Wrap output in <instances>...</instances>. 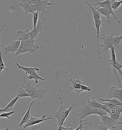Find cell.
I'll list each match as a JSON object with an SVG mask.
<instances>
[{"instance_id":"obj_36","label":"cell","mask_w":122,"mask_h":130,"mask_svg":"<svg viewBox=\"0 0 122 130\" xmlns=\"http://www.w3.org/2000/svg\"><path fill=\"white\" fill-rule=\"evenodd\" d=\"M100 103L106 105L111 110L112 109H114V108L116 107V106L114 105V103H111L110 102H105V103H102V102H101Z\"/></svg>"},{"instance_id":"obj_34","label":"cell","mask_w":122,"mask_h":130,"mask_svg":"<svg viewBox=\"0 0 122 130\" xmlns=\"http://www.w3.org/2000/svg\"><path fill=\"white\" fill-rule=\"evenodd\" d=\"M86 122V120L85 119H83V120H79V123H80V125L79 127H78L77 128H76L75 129L73 130H79L80 129V128L82 126H85L86 125H90L92 126V125L89 123H87V122Z\"/></svg>"},{"instance_id":"obj_20","label":"cell","mask_w":122,"mask_h":130,"mask_svg":"<svg viewBox=\"0 0 122 130\" xmlns=\"http://www.w3.org/2000/svg\"><path fill=\"white\" fill-rule=\"evenodd\" d=\"M6 26V23H4V24H3L1 28L0 29V76L2 72L3 71V70H5L6 71H8V70L6 67H5V64L4 63L3 58H2V51H1V32L4 30V27H5Z\"/></svg>"},{"instance_id":"obj_33","label":"cell","mask_w":122,"mask_h":130,"mask_svg":"<svg viewBox=\"0 0 122 130\" xmlns=\"http://www.w3.org/2000/svg\"><path fill=\"white\" fill-rule=\"evenodd\" d=\"M74 105V104H72V105L69 108V109H66L65 111V114H64V119H65V120H66V119L68 117L70 111H72V109L76 108V107H73Z\"/></svg>"},{"instance_id":"obj_10","label":"cell","mask_w":122,"mask_h":130,"mask_svg":"<svg viewBox=\"0 0 122 130\" xmlns=\"http://www.w3.org/2000/svg\"><path fill=\"white\" fill-rule=\"evenodd\" d=\"M43 23V21H41L40 20H39L38 23L36 26L34 28H33L32 30L30 31V39L33 40H34L38 37V34L42 31L43 27L42 24Z\"/></svg>"},{"instance_id":"obj_9","label":"cell","mask_w":122,"mask_h":130,"mask_svg":"<svg viewBox=\"0 0 122 130\" xmlns=\"http://www.w3.org/2000/svg\"><path fill=\"white\" fill-rule=\"evenodd\" d=\"M80 112L78 113H73V115H77L79 117V120H83L88 116L93 115L92 108L88 104L82 109H80Z\"/></svg>"},{"instance_id":"obj_11","label":"cell","mask_w":122,"mask_h":130,"mask_svg":"<svg viewBox=\"0 0 122 130\" xmlns=\"http://www.w3.org/2000/svg\"><path fill=\"white\" fill-rule=\"evenodd\" d=\"M21 41L19 40L14 41L12 40L11 43L7 46L4 47V49L5 51V54H7L8 53L10 52H16L19 46L21 44Z\"/></svg>"},{"instance_id":"obj_17","label":"cell","mask_w":122,"mask_h":130,"mask_svg":"<svg viewBox=\"0 0 122 130\" xmlns=\"http://www.w3.org/2000/svg\"><path fill=\"white\" fill-rule=\"evenodd\" d=\"M36 51V50L33 48L28 46H23L21 44L19 46V48L15 52V56H18L21 54H24L26 53H33Z\"/></svg>"},{"instance_id":"obj_46","label":"cell","mask_w":122,"mask_h":130,"mask_svg":"<svg viewBox=\"0 0 122 130\" xmlns=\"http://www.w3.org/2000/svg\"><path fill=\"white\" fill-rule=\"evenodd\" d=\"M108 130H110V129H108Z\"/></svg>"},{"instance_id":"obj_22","label":"cell","mask_w":122,"mask_h":130,"mask_svg":"<svg viewBox=\"0 0 122 130\" xmlns=\"http://www.w3.org/2000/svg\"><path fill=\"white\" fill-rule=\"evenodd\" d=\"M84 1H85L86 4L91 9L92 11L93 12V18L94 20V22L101 20V16H100V14L99 12L94 7L93 5L90 4L87 1V0H84Z\"/></svg>"},{"instance_id":"obj_19","label":"cell","mask_w":122,"mask_h":130,"mask_svg":"<svg viewBox=\"0 0 122 130\" xmlns=\"http://www.w3.org/2000/svg\"><path fill=\"white\" fill-rule=\"evenodd\" d=\"M96 3L94 4L95 5H98V8H107L109 10L112 9L111 7V0H105L103 2H100L99 0H95Z\"/></svg>"},{"instance_id":"obj_40","label":"cell","mask_w":122,"mask_h":130,"mask_svg":"<svg viewBox=\"0 0 122 130\" xmlns=\"http://www.w3.org/2000/svg\"><path fill=\"white\" fill-rule=\"evenodd\" d=\"M32 130H35L36 128H35V127H34V126H32Z\"/></svg>"},{"instance_id":"obj_3","label":"cell","mask_w":122,"mask_h":130,"mask_svg":"<svg viewBox=\"0 0 122 130\" xmlns=\"http://www.w3.org/2000/svg\"><path fill=\"white\" fill-rule=\"evenodd\" d=\"M111 54V59L109 60L108 61L109 62L110 64L114 68V71L115 74L117 76V78L118 79V82L119 84V86L122 87V85L121 81L119 79V77L117 75V74L116 73V71L119 72V73H120L121 76L122 77V71L121 69L122 68V65L118 62L116 60V54H115V50L114 47H112L110 49Z\"/></svg>"},{"instance_id":"obj_29","label":"cell","mask_w":122,"mask_h":130,"mask_svg":"<svg viewBox=\"0 0 122 130\" xmlns=\"http://www.w3.org/2000/svg\"><path fill=\"white\" fill-rule=\"evenodd\" d=\"M19 98H20V97L19 96H16V97H15V98H14V99H13L12 100H11L10 101V102L4 108L5 109V110H6L7 111H12V107L14 105L15 103H16V102L19 99Z\"/></svg>"},{"instance_id":"obj_12","label":"cell","mask_w":122,"mask_h":130,"mask_svg":"<svg viewBox=\"0 0 122 130\" xmlns=\"http://www.w3.org/2000/svg\"><path fill=\"white\" fill-rule=\"evenodd\" d=\"M18 4L23 8V10L24 11L25 15L29 13H33L35 12L33 5L28 3L25 0H22L21 2L18 3Z\"/></svg>"},{"instance_id":"obj_45","label":"cell","mask_w":122,"mask_h":130,"mask_svg":"<svg viewBox=\"0 0 122 130\" xmlns=\"http://www.w3.org/2000/svg\"><path fill=\"white\" fill-rule=\"evenodd\" d=\"M45 1H49L50 0H45Z\"/></svg>"},{"instance_id":"obj_43","label":"cell","mask_w":122,"mask_h":130,"mask_svg":"<svg viewBox=\"0 0 122 130\" xmlns=\"http://www.w3.org/2000/svg\"><path fill=\"white\" fill-rule=\"evenodd\" d=\"M9 130V128H6V129H3L2 130Z\"/></svg>"},{"instance_id":"obj_30","label":"cell","mask_w":122,"mask_h":130,"mask_svg":"<svg viewBox=\"0 0 122 130\" xmlns=\"http://www.w3.org/2000/svg\"><path fill=\"white\" fill-rule=\"evenodd\" d=\"M122 4V1H114L111 2V7L113 10H117L120 6Z\"/></svg>"},{"instance_id":"obj_27","label":"cell","mask_w":122,"mask_h":130,"mask_svg":"<svg viewBox=\"0 0 122 130\" xmlns=\"http://www.w3.org/2000/svg\"><path fill=\"white\" fill-rule=\"evenodd\" d=\"M27 78L29 80H33L34 79L35 80V83L37 84L38 83V80H42V81H44L45 80L40 76L38 74L36 73V72H34L33 73H32L30 75H29V76L27 77Z\"/></svg>"},{"instance_id":"obj_18","label":"cell","mask_w":122,"mask_h":130,"mask_svg":"<svg viewBox=\"0 0 122 130\" xmlns=\"http://www.w3.org/2000/svg\"><path fill=\"white\" fill-rule=\"evenodd\" d=\"M16 65L19 69H21V70H22L23 71H24L26 74H28L29 75H30L32 73H33L34 72L39 71V70H40V69L37 68V67H28L23 66L22 65H20L18 62L16 63Z\"/></svg>"},{"instance_id":"obj_1","label":"cell","mask_w":122,"mask_h":130,"mask_svg":"<svg viewBox=\"0 0 122 130\" xmlns=\"http://www.w3.org/2000/svg\"><path fill=\"white\" fill-rule=\"evenodd\" d=\"M25 89L32 100L42 99L45 96V91L42 88H37L30 82L26 84H22Z\"/></svg>"},{"instance_id":"obj_5","label":"cell","mask_w":122,"mask_h":130,"mask_svg":"<svg viewBox=\"0 0 122 130\" xmlns=\"http://www.w3.org/2000/svg\"><path fill=\"white\" fill-rule=\"evenodd\" d=\"M35 12H41L42 14L46 13V9H49L48 6L52 5V4L47 1L39 0L37 2L33 4Z\"/></svg>"},{"instance_id":"obj_44","label":"cell","mask_w":122,"mask_h":130,"mask_svg":"<svg viewBox=\"0 0 122 130\" xmlns=\"http://www.w3.org/2000/svg\"><path fill=\"white\" fill-rule=\"evenodd\" d=\"M0 103H1V104H2V106H4V105H3V103H1V102H0Z\"/></svg>"},{"instance_id":"obj_25","label":"cell","mask_w":122,"mask_h":130,"mask_svg":"<svg viewBox=\"0 0 122 130\" xmlns=\"http://www.w3.org/2000/svg\"><path fill=\"white\" fill-rule=\"evenodd\" d=\"M122 40V34L121 35H117L113 38V47L116 50L120 47V42Z\"/></svg>"},{"instance_id":"obj_21","label":"cell","mask_w":122,"mask_h":130,"mask_svg":"<svg viewBox=\"0 0 122 130\" xmlns=\"http://www.w3.org/2000/svg\"><path fill=\"white\" fill-rule=\"evenodd\" d=\"M84 102L86 103H87L92 108H101L102 104L98 102L95 99L94 97L92 98V99L90 100L88 98H87V99L84 100Z\"/></svg>"},{"instance_id":"obj_39","label":"cell","mask_w":122,"mask_h":130,"mask_svg":"<svg viewBox=\"0 0 122 130\" xmlns=\"http://www.w3.org/2000/svg\"><path fill=\"white\" fill-rule=\"evenodd\" d=\"M6 111H7L6 110H5V109L4 108V109H0V115L4 112H6Z\"/></svg>"},{"instance_id":"obj_7","label":"cell","mask_w":122,"mask_h":130,"mask_svg":"<svg viewBox=\"0 0 122 130\" xmlns=\"http://www.w3.org/2000/svg\"><path fill=\"white\" fill-rule=\"evenodd\" d=\"M69 80L72 84V86H70L69 88V91H70L72 90L76 92L77 95H78L80 93L82 92H84L81 89V87L82 84H85L82 81L80 80V79L78 77H77L76 79H69Z\"/></svg>"},{"instance_id":"obj_15","label":"cell","mask_w":122,"mask_h":130,"mask_svg":"<svg viewBox=\"0 0 122 130\" xmlns=\"http://www.w3.org/2000/svg\"><path fill=\"white\" fill-rule=\"evenodd\" d=\"M34 101H35V100H34V101H33L31 102V103H30V106H29V107L28 108V110L27 111L26 113H25V114L24 115V116L23 117V118L22 119L21 122H20L19 125H18V127H19V130H20L21 128V127L23 126V124H25L27 122L29 121V120H30V117H31V116H32L30 113V109H31V108H32V106L33 103H34Z\"/></svg>"},{"instance_id":"obj_8","label":"cell","mask_w":122,"mask_h":130,"mask_svg":"<svg viewBox=\"0 0 122 130\" xmlns=\"http://www.w3.org/2000/svg\"><path fill=\"white\" fill-rule=\"evenodd\" d=\"M100 117L101 119V122L108 129L112 130L115 128V125L116 124L117 121H114L110 116L105 115Z\"/></svg>"},{"instance_id":"obj_13","label":"cell","mask_w":122,"mask_h":130,"mask_svg":"<svg viewBox=\"0 0 122 130\" xmlns=\"http://www.w3.org/2000/svg\"><path fill=\"white\" fill-rule=\"evenodd\" d=\"M30 31L29 29L26 30H19L15 35V37L17 38L18 40L21 42H23L30 39Z\"/></svg>"},{"instance_id":"obj_38","label":"cell","mask_w":122,"mask_h":130,"mask_svg":"<svg viewBox=\"0 0 122 130\" xmlns=\"http://www.w3.org/2000/svg\"><path fill=\"white\" fill-rule=\"evenodd\" d=\"M27 2H28V3L30 4H34V3H35L36 2H37L39 0H25Z\"/></svg>"},{"instance_id":"obj_23","label":"cell","mask_w":122,"mask_h":130,"mask_svg":"<svg viewBox=\"0 0 122 130\" xmlns=\"http://www.w3.org/2000/svg\"><path fill=\"white\" fill-rule=\"evenodd\" d=\"M35 41V40H31L30 39H29L26 41L21 42V44L23 45V46L30 47L33 48L36 50L39 49V46H38V44H34Z\"/></svg>"},{"instance_id":"obj_26","label":"cell","mask_w":122,"mask_h":130,"mask_svg":"<svg viewBox=\"0 0 122 130\" xmlns=\"http://www.w3.org/2000/svg\"><path fill=\"white\" fill-rule=\"evenodd\" d=\"M100 102H110L111 103H114L116 106H122V102L120 100L116 98H113V99H102L100 98L98 100Z\"/></svg>"},{"instance_id":"obj_32","label":"cell","mask_w":122,"mask_h":130,"mask_svg":"<svg viewBox=\"0 0 122 130\" xmlns=\"http://www.w3.org/2000/svg\"><path fill=\"white\" fill-rule=\"evenodd\" d=\"M38 12H34V13H33V28H34L36 26L37 24V22H38Z\"/></svg>"},{"instance_id":"obj_28","label":"cell","mask_w":122,"mask_h":130,"mask_svg":"<svg viewBox=\"0 0 122 130\" xmlns=\"http://www.w3.org/2000/svg\"><path fill=\"white\" fill-rule=\"evenodd\" d=\"M92 111H93V115H99V117L103 116L108 115V113L106 111H105L103 109H101L100 108H92Z\"/></svg>"},{"instance_id":"obj_14","label":"cell","mask_w":122,"mask_h":130,"mask_svg":"<svg viewBox=\"0 0 122 130\" xmlns=\"http://www.w3.org/2000/svg\"><path fill=\"white\" fill-rule=\"evenodd\" d=\"M122 112V106H117L111 110L109 115L113 119L114 121H117V120H119L122 122V120L120 118V115Z\"/></svg>"},{"instance_id":"obj_42","label":"cell","mask_w":122,"mask_h":130,"mask_svg":"<svg viewBox=\"0 0 122 130\" xmlns=\"http://www.w3.org/2000/svg\"><path fill=\"white\" fill-rule=\"evenodd\" d=\"M96 130V129H95V128H92L91 129V130Z\"/></svg>"},{"instance_id":"obj_16","label":"cell","mask_w":122,"mask_h":130,"mask_svg":"<svg viewBox=\"0 0 122 130\" xmlns=\"http://www.w3.org/2000/svg\"><path fill=\"white\" fill-rule=\"evenodd\" d=\"M96 31V40H97V52L98 54V56L99 59H101V54L100 52V48H99V38H100V26L102 23V20H99L97 21H95Z\"/></svg>"},{"instance_id":"obj_2","label":"cell","mask_w":122,"mask_h":130,"mask_svg":"<svg viewBox=\"0 0 122 130\" xmlns=\"http://www.w3.org/2000/svg\"><path fill=\"white\" fill-rule=\"evenodd\" d=\"M57 95L60 101V106L58 111L55 112H53V115H54V116H53V117L56 119L57 123H58L57 127H58L59 126L63 125V124L65 123V120L64 119V114H65V111L66 110V106L67 103V102H65V105H63V101L62 97L59 95V94H57Z\"/></svg>"},{"instance_id":"obj_41","label":"cell","mask_w":122,"mask_h":130,"mask_svg":"<svg viewBox=\"0 0 122 130\" xmlns=\"http://www.w3.org/2000/svg\"><path fill=\"white\" fill-rule=\"evenodd\" d=\"M84 126H82L81 128H80V129H79V130H83V128H84Z\"/></svg>"},{"instance_id":"obj_35","label":"cell","mask_w":122,"mask_h":130,"mask_svg":"<svg viewBox=\"0 0 122 130\" xmlns=\"http://www.w3.org/2000/svg\"><path fill=\"white\" fill-rule=\"evenodd\" d=\"M81 89L83 92H92V90L90 86H87L85 84H82L81 87Z\"/></svg>"},{"instance_id":"obj_4","label":"cell","mask_w":122,"mask_h":130,"mask_svg":"<svg viewBox=\"0 0 122 130\" xmlns=\"http://www.w3.org/2000/svg\"><path fill=\"white\" fill-rule=\"evenodd\" d=\"M114 35V33H111V34L109 35H103V37H101L103 42V44L101 45V46L103 47V51L106 53H107L109 49L113 47Z\"/></svg>"},{"instance_id":"obj_6","label":"cell","mask_w":122,"mask_h":130,"mask_svg":"<svg viewBox=\"0 0 122 130\" xmlns=\"http://www.w3.org/2000/svg\"><path fill=\"white\" fill-rule=\"evenodd\" d=\"M107 97V99L116 98L122 102V89H118L114 86L111 87L109 89Z\"/></svg>"},{"instance_id":"obj_31","label":"cell","mask_w":122,"mask_h":130,"mask_svg":"<svg viewBox=\"0 0 122 130\" xmlns=\"http://www.w3.org/2000/svg\"><path fill=\"white\" fill-rule=\"evenodd\" d=\"M15 111H11L7 112H3L0 115V118H6L8 119H10V117L11 115L15 113Z\"/></svg>"},{"instance_id":"obj_37","label":"cell","mask_w":122,"mask_h":130,"mask_svg":"<svg viewBox=\"0 0 122 130\" xmlns=\"http://www.w3.org/2000/svg\"><path fill=\"white\" fill-rule=\"evenodd\" d=\"M97 129L98 130H108V129L104 126L102 122H101L100 125L97 126Z\"/></svg>"},{"instance_id":"obj_24","label":"cell","mask_w":122,"mask_h":130,"mask_svg":"<svg viewBox=\"0 0 122 130\" xmlns=\"http://www.w3.org/2000/svg\"><path fill=\"white\" fill-rule=\"evenodd\" d=\"M16 95L19 96L20 98L23 97H29V95L26 92L25 89L23 86V85L21 84V86L18 89V90L16 93Z\"/></svg>"}]
</instances>
